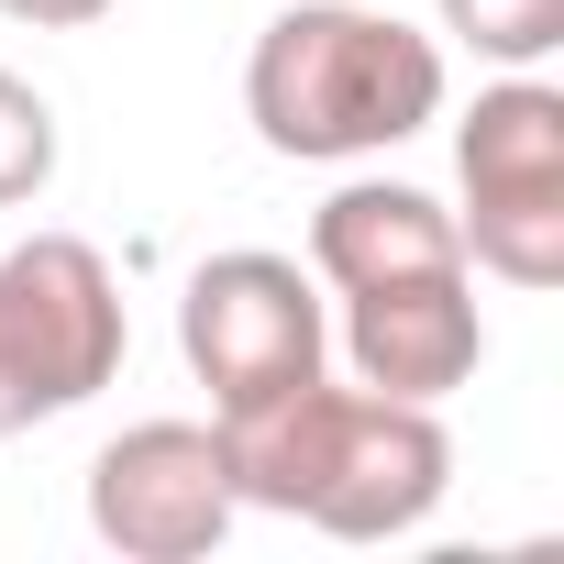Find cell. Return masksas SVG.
Wrapping results in <instances>:
<instances>
[{"label": "cell", "mask_w": 564, "mask_h": 564, "mask_svg": "<svg viewBox=\"0 0 564 564\" xmlns=\"http://www.w3.org/2000/svg\"><path fill=\"white\" fill-rule=\"evenodd\" d=\"M221 454H232V498L311 520L333 542H410L443 498H454V432L432 399H388L355 377H300L276 399L210 410Z\"/></svg>", "instance_id": "obj_1"}, {"label": "cell", "mask_w": 564, "mask_h": 564, "mask_svg": "<svg viewBox=\"0 0 564 564\" xmlns=\"http://www.w3.org/2000/svg\"><path fill=\"white\" fill-rule=\"evenodd\" d=\"M454 100L443 34L377 12V0H289L243 56V122L289 166H366L432 133Z\"/></svg>", "instance_id": "obj_2"}, {"label": "cell", "mask_w": 564, "mask_h": 564, "mask_svg": "<svg viewBox=\"0 0 564 564\" xmlns=\"http://www.w3.org/2000/svg\"><path fill=\"white\" fill-rule=\"evenodd\" d=\"M133 355L122 276L89 232H23L0 254V432L89 410Z\"/></svg>", "instance_id": "obj_3"}, {"label": "cell", "mask_w": 564, "mask_h": 564, "mask_svg": "<svg viewBox=\"0 0 564 564\" xmlns=\"http://www.w3.org/2000/svg\"><path fill=\"white\" fill-rule=\"evenodd\" d=\"M454 232L498 289H564V89L542 67H498L454 122Z\"/></svg>", "instance_id": "obj_4"}, {"label": "cell", "mask_w": 564, "mask_h": 564, "mask_svg": "<svg viewBox=\"0 0 564 564\" xmlns=\"http://www.w3.org/2000/svg\"><path fill=\"white\" fill-rule=\"evenodd\" d=\"M177 355L188 377L210 388V410H243V399H276L333 366V300L300 254H265V243H232L210 265H188L177 289Z\"/></svg>", "instance_id": "obj_5"}, {"label": "cell", "mask_w": 564, "mask_h": 564, "mask_svg": "<svg viewBox=\"0 0 564 564\" xmlns=\"http://www.w3.org/2000/svg\"><path fill=\"white\" fill-rule=\"evenodd\" d=\"M243 520L221 421H133L89 454V531L122 564H199Z\"/></svg>", "instance_id": "obj_6"}, {"label": "cell", "mask_w": 564, "mask_h": 564, "mask_svg": "<svg viewBox=\"0 0 564 564\" xmlns=\"http://www.w3.org/2000/svg\"><path fill=\"white\" fill-rule=\"evenodd\" d=\"M333 355L355 388L388 399H454L487 366V311H476V265H421V276H377V289L333 300Z\"/></svg>", "instance_id": "obj_7"}, {"label": "cell", "mask_w": 564, "mask_h": 564, "mask_svg": "<svg viewBox=\"0 0 564 564\" xmlns=\"http://www.w3.org/2000/svg\"><path fill=\"white\" fill-rule=\"evenodd\" d=\"M300 265L322 276V300H344V289H377V276L465 265V232H454V210H443L432 188H410V177H344V188L311 210V254H300Z\"/></svg>", "instance_id": "obj_8"}, {"label": "cell", "mask_w": 564, "mask_h": 564, "mask_svg": "<svg viewBox=\"0 0 564 564\" xmlns=\"http://www.w3.org/2000/svg\"><path fill=\"white\" fill-rule=\"evenodd\" d=\"M476 67H542L564 45V0H432Z\"/></svg>", "instance_id": "obj_9"}, {"label": "cell", "mask_w": 564, "mask_h": 564, "mask_svg": "<svg viewBox=\"0 0 564 564\" xmlns=\"http://www.w3.org/2000/svg\"><path fill=\"white\" fill-rule=\"evenodd\" d=\"M56 155H67V133H56V100H45L23 67H0V210L45 199V188H56Z\"/></svg>", "instance_id": "obj_10"}, {"label": "cell", "mask_w": 564, "mask_h": 564, "mask_svg": "<svg viewBox=\"0 0 564 564\" xmlns=\"http://www.w3.org/2000/svg\"><path fill=\"white\" fill-rule=\"evenodd\" d=\"M111 12H122V0H0V23H34V34H89Z\"/></svg>", "instance_id": "obj_11"}]
</instances>
